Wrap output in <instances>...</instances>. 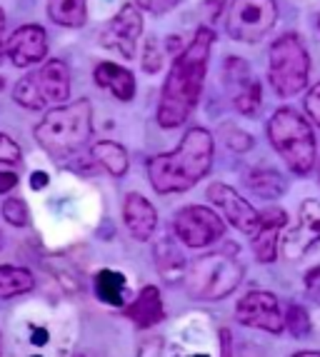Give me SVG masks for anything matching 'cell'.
<instances>
[{
    "label": "cell",
    "mask_w": 320,
    "mask_h": 357,
    "mask_svg": "<svg viewBox=\"0 0 320 357\" xmlns=\"http://www.w3.org/2000/svg\"><path fill=\"white\" fill-rule=\"evenodd\" d=\"M318 28H320V15H318Z\"/></svg>",
    "instance_id": "42"
},
{
    "label": "cell",
    "mask_w": 320,
    "mask_h": 357,
    "mask_svg": "<svg viewBox=\"0 0 320 357\" xmlns=\"http://www.w3.org/2000/svg\"><path fill=\"white\" fill-rule=\"evenodd\" d=\"M310 75V55L296 33H285L270 45L268 53V80L280 98L298 96Z\"/></svg>",
    "instance_id": "6"
},
{
    "label": "cell",
    "mask_w": 320,
    "mask_h": 357,
    "mask_svg": "<svg viewBox=\"0 0 320 357\" xmlns=\"http://www.w3.org/2000/svg\"><path fill=\"white\" fill-rule=\"evenodd\" d=\"M231 347H233L231 333H228V330H220V357H233Z\"/></svg>",
    "instance_id": "36"
},
{
    "label": "cell",
    "mask_w": 320,
    "mask_h": 357,
    "mask_svg": "<svg viewBox=\"0 0 320 357\" xmlns=\"http://www.w3.org/2000/svg\"><path fill=\"white\" fill-rule=\"evenodd\" d=\"M123 220L136 240H150V235L158 227V213L150 205V200H145L140 192H131V195H125Z\"/></svg>",
    "instance_id": "16"
},
{
    "label": "cell",
    "mask_w": 320,
    "mask_h": 357,
    "mask_svg": "<svg viewBox=\"0 0 320 357\" xmlns=\"http://www.w3.org/2000/svg\"><path fill=\"white\" fill-rule=\"evenodd\" d=\"M20 160H23L20 145L15 143L10 135L0 132V162H6V165H18Z\"/></svg>",
    "instance_id": "30"
},
{
    "label": "cell",
    "mask_w": 320,
    "mask_h": 357,
    "mask_svg": "<svg viewBox=\"0 0 320 357\" xmlns=\"http://www.w3.org/2000/svg\"><path fill=\"white\" fill-rule=\"evenodd\" d=\"M213 40L215 33L203 25V28L196 30L188 48L173 60V68L168 73V80L163 85L158 105V123L163 128H168V130L180 128L190 118V113L196 110L198 100H201Z\"/></svg>",
    "instance_id": "1"
},
{
    "label": "cell",
    "mask_w": 320,
    "mask_h": 357,
    "mask_svg": "<svg viewBox=\"0 0 320 357\" xmlns=\"http://www.w3.org/2000/svg\"><path fill=\"white\" fill-rule=\"evenodd\" d=\"M293 357H320V352H298V355Z\"/></svg>",
    "instance_id": "40"
},
{
    "label": "cell",
    "mask_w": 320,
    "mask_h": 357,
    "mask_svg": "<svg viewBox=\"0 0 320 357\" xmlns=\"http://www.w3.org/2000/svg\"><path fill=\"white\" fill-rule=\"evenodd\" d=\"M143 33V15L138 10L136 3H125L123 8L118 10L115 18H110L98 33V40L106 48L120 53L125 60L136 58V48L138 40H140Z\"/></svg>",
    "instance_id": "10"
},
{
    "label": "cell",
    "mask_w": 320,
    "mask_h": 357,
    "mask_svg": "<svg viewBox=\"0 0 320 357\" xmlns=\"http://www.w3.org/2000/svg\"><path fill=\"white\" fill-rule=\"evenodd\" d=\"M223 77H226L228 90L233 93V105L238 113L255 115L261 107V83L253 77V70L243 58H228L223 66Z\"/></svg>",
    "instance_id": "12"
},
{
    "label": "cell",
    "mask_w": 320,
    "mask_h": 357,
    "mask_svg": "<svg viewBox=\"0 0 320 357\" xmlns=\"http://www.w3.org/2000/svg\"><path fill=\"white\" fill-rule=\"evenodd\" d=\"M245 183H248V188L255 195L266 197V200H275V197L283 195L285 188H288L283 175H280L278 170H270V167H255V170H250Z\"/></svg>",
    "instance_id": "23"
},
{
    "label": "cell",
    "mask_w": 320,
    "mask_h": 357,
    "mask_svg": "<svg viewBox=\"0 0 320 357\" xmlns=\"http://www.w3.org/2000/svg\"><path fill=\"white\" fill-rule=\"evenodd\" d=\"M30 188H33V190H43V188H48V173H33L30 175Z\"/></svg>",
    "instance_id": "38"
},
{
    "label": "cell",
    "mask_w": 320,
    "mask_h": 357,
    "mask_svg": "<svg viewBox=\"0 0 320 357\" xmlns=\"http://www.w3.org/2000/svg\"><path fill=\"white\" fill-rule=\"evenodd\" d=\"M93 137V105L88 98L60 105L38 123L36 140L55 162L75 158Z\"/></svg>",
    "instance_id": "3"
},
{
    "label": "cell",
    "mask_w": 320,
    "mask_h": 357,
    "mask_svg": "<svg viewBox=\"0 0 320 357\" xmlns=\"http://www.w3.org/2000/svg\"><path fill=\"white\" fill-rule=\"evenodd\" d=\"M243 280V265L231 252H210L190 262L185 275V290L193 300H213L228 298Z\"/></svg>",
    "instance_id": "5"
},
{
    "label": "cell",
    "mask_w": 320,
    "mask_h": 357,
    "mask_svg": "<svg viewBox=\"0 0 320 357\" xmlns=\"http://www.w3.org/2000/svg\"><path fill=\"white\" fill-rule=\"evenodd\" d=\"M235 317L240 325H248V328L266 330V333H283L285 320L280 315V305L278 298L270 295V292L253 290L248 292L235 307Z\"/></svg>",
    "instance_id": "11"
},
{
    "label": "cell",
    "mask_w": 320,
    "mask_h": 357,
    "mask_svg": "<svg viewBox=\"0 0 320 357\" xmlns=\"http://www.w3.org/2000/svg\"><path fill=\"white\" fill-rule=\"evenodd\" d=\"M305 290L310 292V298L315 303H320V265H315L313 270L305 273Z\"/></svg>",
    "instance_id": "34"
},
{
    "label": "cell",
    "mask_w": 320,
    "mask_h": 357,
    "mask_svg": "<svg viewBox=\"0 0 320 357\" xmlns=\"http://www.w3.org/2000/svg\"><path fill=\"white\" fill-rule=\"evenodd\" d=\"M33 342H36V345H45V342H48L45 330H33Z\"/></svg>",
    "instance_id": "39"
},
{
    "label": "cell",
    "mask_w": 320,
    "mask_h": 357,
    "mask_svg": "<svg viewBox=\"0 0 320 357\" xmlns=\"http://www.w3.org/2000/svg\"><path fill=\"white\" fill-rule=\"evenodd\" d=\"M268 137L293 173H310L315 165V135L308 120H303L291 107H280L268 123Z\"/></svg>",
    "instance_id": "4"
},
{
    "label": "cell",
    "mask_w": 320,
    "mask_h": 357,
    "mask_svg": "<svg viewBox=\"0 0 320 357\" xmlns=\"http://www.w3.org/2000/svg\"><path fill=\"white\" fill-rule=\"evenodd\" d=\"M48 15L63 28H80L88 18V0H48Z\"/></svg>",
    "instance_id": "22"
},
{
    "label": "cell",
    "mask_w": 320,
    "mask_h": 357,
    "mask_svg": "<svg viewBox=\"0 0 320 357\" xmlns=\"http://www.w3.org/2000/svg\"><path fill=\"white\" fill-rule=\"evenodd\" d=\"M155 270L168 285H175V282L185 280V275H188V260L183 257L180 248L173 243L170 238H163L158 245H155Z\"/></svg>",
    "instance_id": "20"
},
{
    "label": "cell",
    "mask_w": 320,
    "mask_h": 357,
    "mask_svg": "<svg viewBox=\"0 0 320 357\" xmlns=\"http://www.w3.org/2000/svg\"><path fill=\"white\" fill-rule=\"evenodd\" d=\"M208 197H210V203L223 213V218L233 227H238L240 232H248V235L258 232V227H261V213L248 200H243V197L238 195L231 185L213 183L208 188Z\"/></svg>",
    "instance_id": "14"
},
{
    "label": "cell",
    "mask_w": 320,
    "mask_h": 357,
    "mask_svg": "<svg viewBox=\"0 0 320 357\" xmlns=\"http://www.w3.org/2000/svg\"><path fill=\"white\" fill-rule=\"evenodd\" d=\"M143 70L145 73H158L160 68H163V50H160V43L155 40L153 36L145 40V45H143Z\"/></svg>",
    "instance_id": "29"
},
{
    "label": "cell",
    "mask_w": 320,
    "mask_h": 357,
    "mask_svg": "<svg viewBox=\"0 0 320 357\" xmlns=\"http://www.w3.org/2000/svg\"><path fill=\"white\" fill-rule=\"evenodd\" d=\"M320 243V203L318 200H305L298 213L296 227L285 232L283 238V255L288 260L298 262L305 257L315 245Z\"/></svg>",
    "instance_id": "13"
},
{
    "label": "cell",
    "mask_w": 320,
    "mask_h": 357,
    "mask_svg": "<svg viewBox=\"0 0 320 357\" xmlns=\"http://www.w3.org/2000/svg\"><path fill=\"white\" fill-rule=\"evenodd\" d=\"M285 213L280 208H268L266 213H261V227L253 238V252L258 257V262H273L278 255V240L280 230L285 227Z\"/></svg>",
    "instance_id": "17"
},
{
    "label": "cell",
    "mask_w": 320,
    "mask_h": 357,
    "mask_svg": "<svg viewBox=\"0 0 320 357\" xmlns=\"http://www.w3.org/2000/svg\"><path fill=\"white\" fill-rule=\"evenodd\" d=\"M220 137L226 140V145L235 153H245V150L253 148V137L245 130H240L238 126H223L220 128Z\"/></svg>",
    "instance_id": "27"
},
{
    "label": "cell",
    "mask_w": 320,
    "mask_h": 357,
    "mask_svg": "<svg viewBox=\"0 0 320 357\" xmlns=\"http://www.w3.org/2000/svg\"><path fill=\"white\" fill-rule=\"evenodd\" d=\"M90 155H93V160L98 165H103L108 173L113 175V178H123L128 173V153L120 143H113V140H101V143H95L90 148Z\"/></svg>",
    "instance_id": "21"
},
{
    "label": "cell",
    "mask_w": 320,
    "mask_h": 357,
    "mask_svg": "<svg viewBox=\"0 0 320 357\" xmlns=\"http://www.w3.org/2000/svg\"><path fill=\"white\" fill-rule=\"evenodd\" d=\"M93 77L98 88L110 90L123 102L133 100V96H136V77L123 66H115V63H108V60L106 63H98L93 70Z\"/></svg>",
    "instance_id": "19"
},
{
    "label": "cell",
    "mask_w": 320,
    "mask_h": 357,
    "mask_svg": "<svg viewBox=\"0 0 320 357\" xmlns=\"http://www.w3.org/2000/svg\"><path fill=\"white\" fill-rule=\"evenodd\" d=\"M173 230H175L180 243H185L188 248H205V245L215 243L226 235V222L210 208L188 205L175 215Z\"/></svg>",
    "instance_id": "9"
},
{
    "label": "cell",
    "mask_w": 320,
    "mask_h": 357,
    "mask_svg": "<svg viewBox=\"0 0 320 357\" xmlns=\"http://www.w3.org/2000/svg\"><path fill=\"white\" fill-rule=\"evenodd\" d=\"M71 96V70L63 60H48L45 66L20 77L13 88V100L28 110H41L50 102H63Z\"/></svg>",
    "instance_id": "7"
},
{
    "label": "cell",
    "mask_w": 320,
    "mask_h": 357,
    "mask_svg": "<svg viewBox=\"0 0 320 357\" xmlns=\"http://www.w3.org/2000/svg\"><path fill=\"white\" fill-rule=\"evenodd\" d=\"M3 218L10 222L13 227H25L30 222V210L25 205V200L20 197H8L3 203Z\"/></svg>",
    "instance_id": "26"
},
{
    "label": "cell",
    "mask_w": 320,
    "mask_h": 357,
    "mask_svg": "<svg viewBox=\"0 0 320 357\" xmlns=\"http://www.w3.org/2000/svg\"><path fill=\"white\" fill-rule=\"evenodd\" d=\"M285 325H288L291 335H296V337H305V335L310 333V320H308L305 307H300V305H291V307H288V317H285Z\"/></svg>",
    "instance_id": "28"
},
{
    "label": "cell",
    "mask_w": 320,
    "mask_h": 357,
    "mask_svg": "<svg viewBox=\"0 0 320 357\" xmlns=\"http://www.w3.org/2000/svg\"><path fill=\"white\" fill-rule=\"evenodd\" d=\"M15 185H18V175H15V173H3V170H0V192L13 190Z\"/></svg>",
    "instance_id": "35"
},
{
    "label": "cell",
    "mask_w": 320,
    "mask_h": 357,
    "mask_svg": "<svg viewBox=\"0 0 320 357\" xmlns=\"http://www.w3.org/2000/svg\"><path fill=\"white\" fill-rule=\"evenodd\" d=\"M123 315L128 317L136 328H143V330L158 325V322L166 317V307H163V300H160V290L155 285L143 287L140 295L123 310Z\"/></svg>",
    "instance_id": "18"
},
{
    "label": "cell",
    "mask_w": 320,
    "mask_h": 357,
    "mask_svg": "<svg viewBox=\"0 0 320 357\" xmlns=\"http://www.w3.org/2000/svg\"><path fill=\"white\" fill-rule=\"evenodd\" d=\"M36 287L33 275L25 268H13V265H3L0 268V300H10L25 295Z\"/></svg>",
    "instance_id": "25"
},
{
    "label": "cell",
    "mask_w": 320,
    "mask_h": 357,
    "mask_svg": "<svg viewBox=\"0 0 320 357\" xmlns=\"http://www.w3.org/2000/svg\"><path fill=\"white\" fill-rule=\"evenodd\" d=\"M138 357H163V337H148L138 347Z\"/></svg>",
    "instance_id": "33"
},
{
    "label": "cell",
    "mask_w": 320,
    "mask_h": 357,
    "mask_svg": "<svg viewBox=\"0 0 320 357\" xmlns=\"http://www.w3.org/2000/svg\"><path fill=\"white\" fill-rule=\"evenodd\" d=\"M95 295L106 305L120 307L125 303V278L118 270H101L95 275Z\"/></svg>",
    "instance_id": "24"
},
{
    "label": "cell",
    "mask_w": 320,
    "mask_h": 357,
    "mask_svg": "<svg viewBox=\"0 0 320 357\" xmlns=\"http://www.w3.org/2000/svg\"><path fill=\"white\" fill-rule=\"evenodd\" d=\"M278 20L275 0H233L228 8L226 30L238 43H258Z\"/></svg>",
    "instance_id": "8"
},
{
    "label": "cell",
    "mask_w": 320,
    "mask_h": 357,
    "mask_svg": "<svg viewBox=\"0 0 320 357\" xmlns=\"http://www.w3.org/2000/svg\"><path fill=\"white\" fill-rule=\"evenodd\" d=\"M213 135L205 128H190L173 153L148 160V180L160 195L190 190L213 165Z\"/></svg>",
    "instance_id": "2"
},
{
    "label": "cell",
    "mask_w": 320,
    "mask_h": 357,
    "mask_svg": "<svg viewBox=\"0 0 320 357\" xmlns=\"http://www.w3.org/2000/svg\"><path fill=\"white\" fill-rule=\"evenodd\" d=\"M318 170H320V162H318Z\"/></svg>",
    "instance_id": "43"
},
{
    "label": "cell",
    "mask_w": 320,
    "mask_h": 357,
    "mask_svg": "<svg viewBox=\"0 0 320 357\" xmlns=\"http://www.w3.org/2000/svg\"><path fill=\"white\" fill-rule=\"evenodd\" d=\"M8 53V43H6V13L0 10V63Z\"/></svg>",
    "instance_id": "37"
},
{
    "label": "cell",
    "mask_w": 320,
    "mask_h": 357,
    "mask_svg": "<svg viewBox=\"0 0 320 357\" xmlns=\"http://www.w3.org/2000/svg\"><path fill=\"white\" fill-rule=\"evenodd\" d=\"M305 110H308L310 120L320 128V80L310 88L308 98H305Z\"/></svg>",
    "instance_id": "32"
},
{
    "label": "cell",
    "mask_w": 320,
    "mask_h": 357,
    "mask_svg": "<svg viewBox=\"0 0 320 357\" xmlns=\"http://www.w3.org/2000/svg\"><path fill=\"white\" fill-rule=\"evenodd\" d=\"M178 3H180V0H136L138 8L153 13V15H163V13L173 10V8L178 6Z\"/></svg>",
    "instance_id": "31"
},
{
    "label": "cell",
    "mask_w": 320,
    "mask_h": 357,
    "mask_svg": "<svg viewBox=\"0 0 320 357\" xmlns=\"http://www.w3.org/2000/svg\"><path fill=\"white\" fill-rule=\"evenodd\" d=\"M0 248H3V235H0Z\"/></svg>",
    "instance_id": "41"
},
{
    "label": "cell",
    "mask_w": 320,
    "mask_h": 357,
    "mask_svg": "<svg viewBox=\"0 0 320 357\" xmlns=\"http://www.w3.org/2000/svg\"><path fill=\"white\" fill-rule=\"evenodd\" d=\"M8 55L18 68H28L33 63H41L48 55V36L41 25H20L8 38Z\"/></svg>",
    "instance_id": "15"
}]
</instances>
